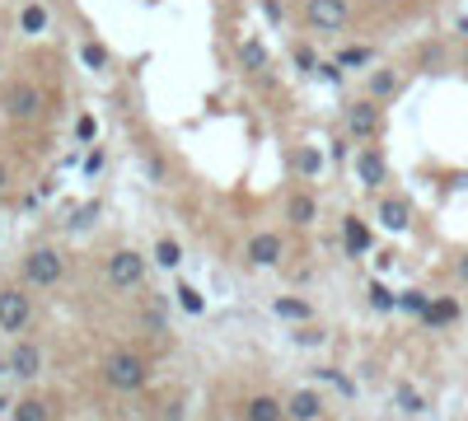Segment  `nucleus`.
Returning a JSON list of instances; mask_svg holds the SVG:
<instances>
[{
    "label": "nucleus",
    "instance_id": "9d476101",
    "mask_svg": "<svg viewBox=\"0 0 468 421\" xmlns=\"http://www.w3.org/2000/svg\"><path fill=\"white\" fill-rule=\"evenodd\" d=\"M319 412H324V403H319L314 388H295L290 403H286V417L290 421H319Z\"/></svg>",
    "mask_w": 468,
    "mask_h": 421
},
{
    "label": "nucleus",
    "instance_id": "c85d7f7f",
    "mask_svg": "<svg viewBox=\"0 0 468 421\" xmlns=\"http://www.w3.org/2000/svg\"><path fill=\"white\" fill-rule=\"evenodd\" d=\"M295 66H300V70H319V61H314V47H295Z\"/></svg>",
    "mask_w": 468,
    "mask_h": 421
},
{
    "label": "nucleus",
    "instance_id": "473e14b6",
    "mask_svg": "<svg viewBox=\"0 0 468 421\" xmlns=\"http://www.w3.org/2000/svg\"><path fill=\"white\" fill-rule=\"evenodd\" d=\"M0 183H5V169H0Z\"/></svg>",
    "mask_w": 468,
    "mask_h": 421
},
{
    "label": "nucleus",
    "instance_id": "0eeeda50",
    "mask_svg": "<svg viewBox=\"0 0 468 421\" xmlns=\"http://www.w3.org/2000/svg\"><path fill=\"white\" fill-rule=\"evenodd\" d=\"M342 244H346V253H351V257H366L370 248H375V234H370L366 220L346 215V220H342Z\"/></svg>",
    "mask_w": 468,
    "mask_h": 421
},
{
    "label": "nucleus",
    "instance_id": "2eb2a0df",
    "mask_svg": "<svg viewBox=\"0 0 468 421\" xmlns=\"http://www.w3.org/2000/svg\"><path fill=\"white\" fill-rule=\"evenodd\" d=\"M375 61V47L370 43H346L342 52H337V66L342 70H361V66H370Z\"/></svg>",
    "mask_w": 468,
    "mask_h": 421
},
{
    "label": "nucleus",
    "instance_id": "f3484780",
    "mask_svg": "<svg viewBox=\"0 0 468 421\" xmlns=\"http://www.w3.org/2000/svg\"><path fill=\"white\" fill-rule=\"evenodd\" d=\"M398 89H403V80L393 70H375L370 75V99H398Z\"/></svg>",
    "mask_w": 468,
    "mask_h": 421
},
{
    "label": "nucleus",
    "instance_id": "7ed1b4c3",
    "mask_svg": "<svg viewBox=\"0 0 468 421\" xmlns=\"http://www.w3.org/2000/svg\"><path fill=\"white\" fill-rule=\"evenodd\" d=\"M304 19H309V28H319V33H342L346 19H351V5H346V0H309V5H304Z\"/></svg>",
    "mask_w": 468,
    "mask_h": 421
},
{
    "label": "nucleus",
    "instance_id": "f03ea898",
    "mask_svg": "<svg viewBox=\"0 0 468 421\" xmlns=\"http://www.w3.org/2000/svg\"><path fill=\"white\" fill-rule=\"evenodd\" d=\"M61 272H66V262H61L56 248H33V253L23 257V281L28 286H56Z\"/></svg>",
    "mask_w": 468,
    "mask_h": 421
},
{
    "label": "nucleus",
    "instance_id": "20e7f679",
    "mask_svg": "<svg viewBox=\"0 0 468 421\" xmlns=\"http://www.w3.org/2000/svg\"><path fill=\"white\" fill-rule=\"evenodd\" d=\"M108 281L117 290H132L145 281V257L136 253V248H117V253L108 257Z\"/></svg>",
    "mask_w": 468,
    "mask_h": 421
},
{
    "label": "nucleus",
    "instance_id": "393cba45",
    "mask_svg": "<svg viewBox=\"0 0 468 421\" xmlns=\"http://www.w3.org/2000/svg\"><path fill=\"white\" fill-rule=\"evenodd\" d=\"M75 136H80V141H94V136H99V122H94V112H80Z\"/></svg>",
    "mask_w": 468,
    "mask_h": 421
},
{
    "label": "nucleus",
    "instance_id": "f8f14e48",
    "mask_svg": "<svg viewBox=\"0 0 468 421\" xmlns=\"http://www.w3.org/2000/svg\"><path fill=\"white\" fill-rule=\"evenodd\" d=\"M379 220L389 225L393 234H403L408 225H413V206H408L403 197H389V201H379Z\"/></svg>",
    "mask_w": 468,
    "mask_h": 421
},
{
    "label": "nucleus",
    "instance_id": "4468645a",
    "mask_svg": "<svg viewBox=\"0 0 468 421\" xmlns=\"http://www.w3.org/2000/svg\"><path fill=\"white\" fill-rule=\"evenodd\" d=\"M356 174H361L366 188H379V183H384V155H379V150H361V155H356Z\"/></svg>",
    "mask_w": 468,
    "mask_h": 421
},
{
    "label": "nucleus",
    "instance_id": "dca6fc26",
    "mask_svg": "<svg viewBox=\"0 0 468 421\" xmlns=\"http://www.w3.org/2000/svg\"><path fill=\"white\" fill-rule=\"evenodd\" d=\"M244 421H281V403L267 398V393H257V398H248Z\"/></svg>",
    "mask_w": 468,
    "mask_h": 421
},
{
    "label": "nucleus",
    "instance_id": "9b49d317",
    "mask_svg": "<svg viewBox=\"0 0 468 421\" xmlns=\"http://www.w3.org/2000/svg\"><path fill=\"white\" fill-rule=\"evenodd\" d=\"M346 122H351V136H375V132H379V108H375V99L351 103Z\"/></svg>",
    "mask_w": 468,
    "mask_h": 421
},
{
    "label": "nucleus",
    "instance_id": "aec40b11",
    "mask_svg": "<svg viewBox=\"0 0 468 421\" xmlns=\"http://www.w3.org/2000/svg\"><path fill=\"white\" fill-rule=\"evenodd\" d=\"M52 412H47V403H38V398H19L14 403V421H47Z\"/></svg>",
    "mask_w": 468,
    "mask_h": 421
},
{
    "label": "nucleus",
    "instance_id": "a211bd4d",
    "mask_svg": "<svg viewBox=\"0 0 468 421\" xmlns=\"http://www.w3.org/2000/svg\"><path fill=\"white\" fill-rule=\"evenodd\" d=\"M314 215H319V201H314L309 192L290 197V220H295V225H314Z\"/></svg>",
    "mask_w": 468,
    "mask_h": 421
},
{
    "label": "nucleus",
    "instance_id": "7c9ffc66",
    "mask_svg": "<svg viewBox=\"0 0 468 421\" xmlns=\"http://www.w3.org/2000/svg\"><path fill=\"white\" fill-rule=\"evenodd\" d=\"M370 299H375V309H393V304H398V299H393L384 286H375V290H370Z\"/></svg>",
    "mask_w": 468,
    "mask_h": 421
},
{
    "label": "nucleus",
    "instance_id": "2f4dec72",
    "mask_svg": "<svg viewBox=\"0 0 468 421\" xmlns=\"http://www.w3.org/2000/svg\"><path fill=\"white\" fill-rule=\"evenodd\" d=\"M459 281H468V253L459 257Z\"/></svg>",
    "mask_w": 468,
    "mask_h": 421
},
{
    "label": "nucleus",
    "instance_id": "1a4fd4ad",
    "mask_svg": "<svg viewBox=\"0 0 468 421\" xmlns=\"http://www.w3.org/2000/svg\"><path fill=\"white\" fill-rule=\"evenodd\" d=\"M38 370H43V351H38L33 342H19L10 351V375L19 379H38Z\"/></svg>",
    "mask_w": 468,
    "mask_h": 421
},
{
    "label": "nucleus",
    "instance_id": "423d86ee",
    "mask_svg": "<svg viewBox=\"0 0 468 421\" xmlns=\"http://www.w3.org/2000/svg\"><path fill=\"white\" fill-rule=\"evenodd\" d=\"M38 89L33 85H10L5 89V112L10 117H19V122H28V117H38Z\"/></svg>",
    "mask_w": 468,
    "mask_h": 421
},
{
    "label": "nucleus",
    "instance_id": "c756f323",
    "mask_svg": "<svg viewBox=\"0 0 468 421\" xmlns=\"http://www.w3.org/2000/svg\"><path fill=\"white\" fill-rule=\"evenodd\" d=\"M300 169H304V174H319V169H324V155H319V150H304V155H300Z\"/></svg>",
    "mask_w": 468,
    "mask_h": 421
},
{
    "label": "nucleus",
    "instance_id": "6ab92c4d",
    "mask_svg": "<svg viewBox=\"0 0 468 421\" xmlns=\"http://www.w3.org/2000/svg\"><path fill=\"white\" fill-rule=\"evenodd\" d=\"M277 314H281V319H290V323L314 319V309H309V304H304V299H290V295H281V299H277Z\"/></svg>",
    "mask_w": 468,
    "mask_h": 421
},
{
    "label": "nucleus",
    "instance_id": "4be33fe9",
    "mask_svg": "<svg viewBox=\"0 0 468 421\" xmlns=\"http://www.w3.org/2000/svg\"><path fill=\"white\" fill-rule=\"evenodd\" d=\"M155 257H159V267H179L183 262V244H179V239H159Z\"/></svg>",
    "mask_w": 468,
    "mask_h": 421
},
{
    "label": "nucleus",
    "instance_id": "f257e3e1",
    "mask_svg": "<svg viewBox=\"0 0 468 421\" xmlns=\"http://www.w3.org/2000/svg\"><path fill=\"white\" fill-rule=\"evenodd\" d=\"M103 379H108V388H117V393H136V388L145 384V361L136 351H112L108 366H103Z\"/></svg>",
    "mask_w": 468,
    "mask_h": 421
},
{
    "label": "nucleus",
    "instance_id": "412c9836",
    "mask_svg": "<svg viewBox=\"0 0 468 421\" xmlns=\"http://www.w3.org/2000/svg\"><path fill=\"white\" fill-rule=\"evenodd\" d=\"M239 61H244V70H262V61H267V47L257 43V38H248L244 52H239Z\"/></svg>",
    "mask_w": 468,
    "mask_h": 421
},
{
    "label": "nucleus",
    "instance_id": "b1692460",
    "mask_svg": "<svg viewBox=\"0 0 468 421\" xmlns=\"http://www.w3.org/2000/svg\"><path fill=\"white\" fill-rule=\"evenodd\" d=\"M80 61H85L90 70H103V66H108V47H103V43H85V47H80Z\"/></svg>",
    "mask_w": 468,
    "mask_h": 421
},
{
    "label": "nucleus",
    "instance_id": "39448f33",
    "mask_svg": "<svg viewBox=\"0 0 468 421\" xmlns=\"http://www.w3.org/2000/svg\"><path fill=\"white\" fill-rule=\"evenodd\" d=\"M28 319H33V299L23 295V290H0V328L5 333H23L28 328Z\"/></svg>",
    "mask_w": 468,
    "mask_h": 421
},
{
    "label": "nucleus",
    "instance_id": "5701e85b",
    "mask_svg": "<svg viewBox=\"0 0 468 421\" xmlns=\"http://www.w3.org/2000/svg\"><path fill=\"white\" fill-rule=\"evenodd\" d=\"M19 28H23V33H43V28H47V10H43V5H28V10L19 14Z\"/></svg>",
    "mask_w": 468,
    "mask_h": 421
},
{
    "label": "nucleus",
    "instance_id": "cd10ccee",
    "mask_svg": "<svg viewBox=\"0 0 468 421\" xmlns=\"http://www.w3.org/2000/svg\"><path fill=\"white\" fill-rule=\"evenodd\" d=\"M103 164H108V159H103V150H99V145H94V150H90V155H85V174H103Z\"/></svg>",
    "mask_w": 468,
    "mask_h": 421
},
{
    "label": "nucleus",
    "instance_id": "bb28decb",
    "mask_svg": "<svg viewBox=\"0 0 468 421\" xmlns=\"http://www.w3.org/2000/svg\"><path fill=\"white\" fill-rule=\"evenodd\" d=\"M398 304H403V309H413V314H422V309H426V304H431V299H426V295H422V290H408V295H403V299H398Z\"/></svg>",
    "mask_w": 468,
    "mask_h": 421
},
{
    "label": "nucleus",
    "instance_id": "a878e982",
    "mask_svg": "<svg viewBox=\"0 0 468 421\" xmlns=\"http://www.w3.org/2000/svg\"><path fill=\"white\" fill-rule=\"evenodd\" d=\"M179 299H183V309H188V314H201V309H206V304H201V295H197L192 286H179Z\"/></svg>",
    "mask_w": 468,
    "mask_h": 421
},
{
    "label": "nucleus",
    "instance_id": "ddd939ff",
    "mask_svg": "<svg viewBox=\"0 0 468 421\" xmlns=\"http://www.w3.org/2000/svg\"><path fill=\"white\" fill-rule=\"evenodd\" d=\"M459 319V299H431V304H426V309H422V323H426V328H450V323H454Z\"/></svg>",
    "mask_w": 468,
    "mask_h": 421
},
{
    "label": "nucleus",
    "instance_id": "6e6552de",
    "mask_svg": "<svg viewBox=\"0 0 468 421\" xmlns=\"http://www.w3.org/2000/svg\"><path fill=\"white\" fill-rule=\"evenodd\" d=\"M248 262L253 267H277L281 262V234H253V239H248Z\"/></svg>",
    "mask_w": 468,
    "mask_h": 421
}]
</instances>
